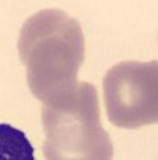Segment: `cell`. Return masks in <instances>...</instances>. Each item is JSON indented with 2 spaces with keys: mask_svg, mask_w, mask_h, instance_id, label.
I'll list each match as a JSON object with an SVG mask.
<instances>
[{
  "mask_svg": "<svg viewBox=\"0 0 158 160\" xmlns=\"http://www.w3.org/2000/svg\"><path fill=\"white\" fill-rule=\"evenodd\" d=\"M18 51L32 95L45 102L72 91L85 59V37L75 18L58 8L40 10L19 31Z\"/></svg>",
  "mask_w": 158,
  "mask_h": 160,
  "instance_id": "obj_1",
  "label": "cell"
},
{
  "mask_svg": "<svg viewBox=\"0 0 158 160\" xmlns=\"http://www.w3.org/2000/svg\"><path fill=\"white\" fill-rule=\"evenodd\" d=\"M45 160H112L113 144L101 125L99 96L94 85H78L43 104Z\"/></svg>",
  "mask_w": 158,
  "mask_h": 160,
  "instance_id": "obj_2",
  "label": "cell"
},
{
  "mask_svg": "<svg viewBox=\"0 0 158 160\" xmlns=\"http://www.w3.org/2000/svg\"><path fill=\"white\" fill-rule=\"evenodd\" d=\"M104 106L115 127L136 130L158 122V62L123 61L104 77Z\"/></svg>",
  "mask_w": 158,
  "mask_h": 160,
  "instance_id": "obj_3",
  "label": "cell"
},
{
  "mask_svg": "<svg viewBox=\"0 0 158 160\" xmlns=\"http://www.w3.org/2000/svg\"><path fill=\"white\" fill-rule=\"evenodd\" d=\"M0 160H35L34 146L24 131L0 123Z\"/></svg>",
  "mask_w": 158,
  "mask_h": 160,
  "instance_id": "obj_4",
  "label": "cell"
}]
</instances>
